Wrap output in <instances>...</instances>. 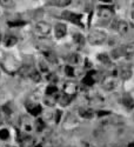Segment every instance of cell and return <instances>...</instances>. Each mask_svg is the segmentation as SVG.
I'll list each match as a JSON object with an SVG mask.
<instances>
[{"mask_svg":"<svg viewBox=\"0 0 134 147\" xmlns=\"http://www.w3.org/2000/svg\"><path fill=\"white\" fill-rule=\"evenodd\" d=\"M116 71H118L116 74L119 76L120 79H123V80H128V79H131V77L133 76L132 68H131V66H128V65L120 66Z\"/></svg>","mask_w":134,"mask_h":147,"instance_id":"obj_5","label":"cell"},{"mask_svg":"<svg viewBox=\"0 0 134 147\" xmlns=\"http://www.w3.org/2000/svg\"><path fill=\"white\" fill-rule=\"evenodd\" d=\"M20 125H21V127L25 129L26 132H28V131L32 129V125H31V122H30V119H27L26 117H22V118H21Z\"/></svg>","mask_w":134,"mask_h":147,"instance_id":"obj_21","label":"cell"},{"mask_svg":"<svg viewBox=\"0 0 134 147\" xmlns=\"http://www.w3.org/2000/svg\"><path fill=\"white\" fill-rule=\"evenodd\" d=\"M111 113L107 112V111H99L98 112V117H105V115H109Z\"/></svg>","mask_w":134,"mask_h":147,"instance_id":"obj_35","label":"cell"},{"mask_svg":"<svg viewBox=\"0 0 134 147\" xmlns=\"http://www.w3.org/2000/svg\"><path fill=\"white\" fill-rule=\"evenodd\" d=\"M25 25L24 21H9L8 22V26H22Z\"/></svg>","mask_w":134,"mask_h":147,"instance_id":"obj_32","label":"cell"},{"mask_svg":"<svg viewBox=\"0 0 134 147\" xmlns=\"http://www.w3.org/2000/svg\"><path fill=\"white\" fill-rule=\"evenodd\" d=\"M67 33V27L65 24H58V25L54 27V34L57 39H61L66 35Z\"/></svg>","mask_w":134,"mask_h":147,"instance_id":"obj_8","label":"cell"},{"mask_svg":"<svg viewBox=\"0 0 134 147\" xmlns=\"http://www.w3.org/2000/svg\"><path fill=\"white\" fill-rule=\"evenodd\" d=\"M72 99H73V96L72 95H68V94H63L61 96H59V104L61 105V106H67V105H69V102L72 101Z\"/></svg>","mask_w":134,"mask_h":147,"instance_id":"obj_18","label":"cell"},{"mask_svg":"<svg viewBox=\"0 0 134 147\" xmlns=\"http://www.w3.org/2000/svg\"><path fill=\"white\" fill-rule=\"evenodd\" d=\"M79 114L81 118H85V119H91L93 118L94 115V111L92 108H85V107H81L79 109Z\"/></svg>","mask_w":134,"mask_h":147,"instance_id":"obj_15","label":"cell"},{"mask_svg":"<svg viewBox=\"0 0 134 147\" xmlns=\"http://www.w3.org/2000/svg\"><path fill=\"white\" fill-rule=\"evenodd\" d=\"M77 85L74 82H72V81H67L65 85H64V93L65 94H68V95H72V96H74L75 93H77Z\"/></svg>","mask_w":134,"mask_h":147,"instance_id":"obj_9","label":"cell"},{"mask_svg":"<svg viewBox=\"0 0 134 147\" xmlns=\"http://www.w3.org/2000/svg\"><path fill=\"white\" fill-rule=\"evenodd\" d=\"M112 57H113L114 59H119V58H123V57H124V53H123V50H121V47L115 48V50L112 52Z\"/></svg>","mask_w":134,"mask_h":147,"instance_id":"obj_27","label":"cell"},{"mask_svg":"<svg viewBox=\"0 0 134 147\" xmlns=\"http://www.w3.org/2000/svg\"><path fill=\"white\" fill-rule=\"evenodd\" d=\"M102 87L106 90V91H113L115 87H116V85H118V80L115 79V77H105L102 79Z\"/></svg>","mask_w":134,"mask_h":147,"instance_id":"obj_7","label":"cell"},{"mask_svg":"<svg viewBox=\"0 0 134 147\" xmlns=\"http://www.w3.org/2000/svg\"><path fill=\"white\" fill-rule=\"evenodd\" d=\"M17 38L15 36H13V35H7L6 38L4 39V44H5V46L6 47H12V46H14L15 44H17Z\"/></svg>","mask_w":134,"mask_h":147,"instance_id":"obj_20","label":"cell"},{"mask_svg":"<svg viewBox=\"0 0 134 147\" xmlns=\"http://www.w3.org/2000/svg\"><path fill=\"white\" fill-rule=\"evenodd\" d=\"M73 40H74L77 44H80V45L85 44V38H83L81 34H79V33H77V34L73 35Z\"/></svg>","mask_w":134,"mask_h":147,"instance_id":"obj_28","label":"cell"},{"mask_svg":"<svg viewBox=\"0 0 134 147\" xmlns=\"http://www.w3.org/2000/svg\"><path fill=\"white\" fill-rule=\"evenodd\" d=\"M60 117H61V111H58L57 114H55V122L60 121Z\"/></svg>","mask_w":134,"mask_h":147,"instance_id":"obj_36","label":"cell"},{"mask_svg":"<svg viewBox=\"0 0 134 147\" xmlns=\"http://www.w3.org/2000/svg\"><path fill=\"white\" fill-rule=\"evenodd\" d=\"M65 73L68 77H74V69H73L72 66H66L65 67Z\"/></svg>","mask_w":134,"mask_h":147,"instance_id":"obj_30","label":"cell"},{"mask_svg":"<svg viewBox=\"0 0 134 147\" xmlns=\"http://www.w3.org/2000/svg\"><path fill=\"white\" fill-rule=\"evenodd\" d=\"M8 137H9V132L7 129L4 128L0 131V139L1 140H6V139H8Z\"/></svg>","mask_w":134,"mask_h":147,"instance_id":"obj_29","label":"cell"},{"mask_svg":"<svg viewBox=\"0 0 134 147\" xmlns=\"http://www.w3.org/2000/svg\"><path fill=\"white\" fill-rule=\"evenodd\" d=\"M0 40H1V36H0Z\"/></svg>","mask_w":134,"mask_h":147,"instance_id":"obj_41","label":"cell"},{"mask_svg":"<svg viewBox=\"0 0 134 147\" xmlns=\"http://www.w3.org/2000/svg\"><path fill=\"white\" fill-rule=\"evenodd\" d=\"M127 147H134V142H129Z\"/></svg>","mask_w":134,"mask_h":147,"instance_id":"obj_38","label":"cell"},{"mask_svg":"<svg viewBox=\"0 0 134 147\" xmlns=\"http://www.w3.org/2000/svg\"><path fill=\"white\" fill-rule=\"evenodd\" d=\"M132 19H133V20H134V11H133V12H132Z\"/></svg>","mask_w":134,"mask_h":147,"instance_id":"obj_39","label":"cell"},{"mask_svg":"<svg viewBox=\"0 0 134 147\" xmlns=\"http://www.w3.org/2000/svg\"><path fill=\"white\" fill-rule=\"evenodd\" d=\"M94 74H95V71H90L87 74H86V77L82 79V82L86 85V86H92V85L95 82Z\"/></svg>","mask_w":134,"mask_h":147,"instance_id":"obj_14","label":"cell"},{"mask_svg":"<svg viewBox=\"0 0 134 147\" xmlns=\"http://www.w3.org/2000/svg\"><path fill=\"white\" fill-rule=\"evenodd\" d=\"M107 39V33L104 30L100 28H95L93 31H91V33L88 34V42L91 45H101L102 42H105Z\"/></svg>","mask_w":134,"mask_h":147,"instance_id":"obj_1","label":"cell"},{"mask_svg":"<svg viewBox=\"0 0 134 147\" xmlns=\"http://www.w3.org/2000/svg\"><path fill=\"white\" fill-rule=\"evenodd\" d=\"M35 147H42V146H41V145H36Z\"/></svg>","mask_w":134,"mask_h":147,"instance_id":"obj_40","label":"cell"},{"mask_svg":"<svg viewBox=\"0 0 134 147\" xmlns=\"http://www.w3.org/2000/svg\"><path fill=\"white\" fill-rule=\"evenodd\" d=\"M40 69H41L42 72H45V73L48 72V67L45 65V63H40Z\"/></svg>","mask_w":134,"mask_h":147,"instance_id":"obj_34","label":"cell"},{"mask_svg":"<svg viewBox=\"0 0 134 147\" xmlns=\"http://www.w3.org/2000/svg\"><path fill=\"white\" fill-rule=\"evenodd\" d=\"M44 55H45V58H46V60H47V63H51V64H53V65L58 64L57 55H55L53 52H51V51H45V52H44Z\"/></svg>","mask_w":134,"mask_h":147,"instance_id":"obj_17","label":"cell"},{"mask_svg":"<svg viewBox=\"0 0 134 147\" xmlns=\"http://www.w3.org/2000/svg\"><path fill=\"white\" fill-rule=\"evenodd\" d=\"M121 50H123L124 57H127V58L133 57L134 55V42H129L125 46H121Z\"/></svg>","mask_w":134,"mask_h":147,"instance_id":"obj_11","label":"cell"},{"mask_svg":"<svg viewBox=\"0 0 134 147\" xmlns=\"http://www.w3.org/2000/svg\"><path fill=\"white\" fill-rule=\"evenodd\" d=\"M28 78L32 79V80L35 81V82H39V81L41 80V77H40V74H39V72L36 71V69H34V68H32V71H31V73H30Z\"/></svg>","mask_w":134,"mask_h":147,"instance_id":"obj_22","label":"cell"},{"mask_svg":"<svg viewBox=\"0 0 134 147\" xmlns=\"http://www.w3.org/2000/svg\"><path fill=\"white\" fill-rule=\"evenodd\" d=\"M34 32L39 36H47L51 32V25L45 21H39L35 24L34 26Z\"/></svg>","mask_w":134,"mask_h":147,"instance_id":"obj_2","label":"cell"},{"mask_svg":"<svg viewBox=\"0 0 134 147\" xmlns=\"http://www.w3.org/2000/svg\"><path fill=\"white\" fill-rule=\"evenodd\" d=\"M46 94L47 95H55V94H58V88L54 86V85H51V86H48L46 88Z\"/></svg>","mask_w":134,"mask_h":147,"instance_id":"obj_26","label":"cell"},{"mask_svg":"<svg viewBox=\"0 0 134 147\" xmlns=\"http://www.w3.org/2000/svg\"><path fill=\"white\" fill-rule=\"evenodd\" d=\"M114 16V9L111 6H100L98 8V17L99 19L107 21Z\"/></svg>","mask_w":134,"mask_h":147,"instance_id":"obj_3","label":"cell"},{"mask_svg":"<svg viewBox=\"0 0 134 147\" xmlns=\"http://www.w3.org/2000/svg\"><path fill=\"white\" fill-rule=\"evenodd\" d=\"M31 71H32V67H30V66H26V65H24V66L19 67V69H18V73H19V74H20L22 78H28L30 73H31Z\"/></svg>","mask_w":134,"mask_h":147,"instance_id":"obj_19","label":"cell"},{"mask_svg":"<svg viewBox=\"0 0 134 147\" xmlns=\"http://www.w3.org/2000/svg\"><path fill=\"white\" fill-rule=\"evenodd\" d=\"M58 100H59V95L58 94H55V95H46L45 99H44V102L47 106L52 107V106H54L58 102Z\"/></svg>","mask_w":134,"mask_h":147,"instance_id":"obj_16","label":"cell"},{"mask_svg":"<svg viewBox=\"0 0 134 147\" xmlns=\"http://www.w3.org/2000/svg\"><path fill=\"white\" fill-rule=\"evenodd\" d=\"M48 4L54 5V6H59V7H63V6H67L71 4V0H54V1H50Z\"/></svg>","mask_w":134,"mask_h":147,"instance_id":"obj_23","label":"cell"},{"mask_svg":"<svg viewBox=\"0 0 134 147\" xmlns=\"http://www.w3.org/2000/svg\"><path fill=\"white\" fill-rule=\"evenodd\" d=\"M27 109H28L30 114H32L33 117H38L41 113V106L39 104H28Z\"/></svg>","mask_w":134,"mask_h":147,"instance_id":"obj_12","label":"cell"},{"mask_svg":"<svg viewBox=\"0 0 134 147\" xmlns=\"http://www.w3.org/2000/svg\"><path fill=\"white\" fill-rule=\"evenodd\" d=\"M82 147H95L93 144H91V142H83V146Z\"/></svg>","mask_w":134,"mask_h":147,"instance_id":"obj_37","label":"cell"},{"mask_svg":"<svg viewBox=\"0 0 134 147\" xmlns=\"http://www.w3.org/2000/svg\"><path fill=\"white\" fill-rule=\"evenodd\" d=\"M64 19L75 24V25H79V26H82L81 24V18L82 16L81 14H78V13H73V12H69V11H65L63 12V16H61Z\"/></svg>","mask_w":134,"mask_h":147,"instance_id":"obj_4","label":"cell"},{"mask_svg":"<svg viewBox=\"0 0 134 147\" xmlns=\"http://www.w3.org/2000/svg\"><path fill=\"white\" fill-rule=\"evenodd\" d=\"M47 80H50L51 82H57L58 78H57L55 74H50V76H47Z\"/></svg>","mask_w":134,"mask_h":147,"instance_id":"obj_33","label":"cell"},{"mask_svg":"<svg viewBox=\"0 0 134 147\" xmlns=\"http://www.w3.org/2000/svg\"><path fill=\"white\" fill-rule=\"evenodd\" d=\"M113 28H115L121 35H125L127 32H128V24L127 21L125 20H119V19H115L113 21Z\"/></svg>","mask_w":134,"mask_h":147,"instance_id":"obj_6","label":"cell"},{"mask_svg":"<svg viewBox=\"0 0 134 147\" xmlns=\"http://www.w3.org/2000/svg\"><path fill=\"white\" fill-rule=\"evenodd\" d=\"M35 124H36V131H38V132H41V131L44 129L45 125H44V121H42L41 119H38V120H36Z\"/></svg>","mask_w":134,"mask_h":147,"instance_id":"obj_31","label":"cell"},{"mask_svg":"<svg viewBox=\"0 0 134 147\" xmlns=\"http://www.w3.org/2000/svg\"><path fill=\"white\" fill-rule=\"evenodd\" d=\"M98 60L99 61H101L102 64H106V65H109L111 64V59H109V57L107 55V54H99L98 55Z\"/></svg>","mask_w":134,"mask_h":147,"instance_id":"obj_25","label":"cell"},{"mask_svg":"<svg viewBox=\"0 0 134 147\" xmlns=\"http://www.w3.org/2000/svg\"><path fill=\"white\" fill-rule=\"evenodd\" d=\"M123 104H124L125 107L128 108V109L134 108V99H133V96H132L131 94H128V93L124 94V95H123Z\"/></svg>","mask_w":134,"mask_h":147,"instance_id":"obj_13","label":"cell"},{"mask_svg":"<svg viewBox=\"0 0 134 147\" xmlns=\"http://www.w3.org/2000/svg\"><path fill=\"white\" fill-rule=\"evenodd\" d=\"M18 141L20 142L21 147H30V146H33L34 144V139L31 136H27V134H22L18 139Z\"/></svg>","mask_w":134,"mask_h":147,"instance_id":"obj_10","label":"cell"},{"mask_svg":"<svg viewBox=\"0 0 134 147\" xmlns=\"http://www.w3.org/2000/svg\"><path fill=\"white\" fill-rule=\"evenodd\" d=\"M67 60H68L69 64L77 65V64H79V61H80V57H79L78 54H75V53H73V54H71V55L67 58Z\"/></svg>","mask_w":134,"mask_h":147,"instance_id":"obj_24","label":"cell"}]
</instances>
